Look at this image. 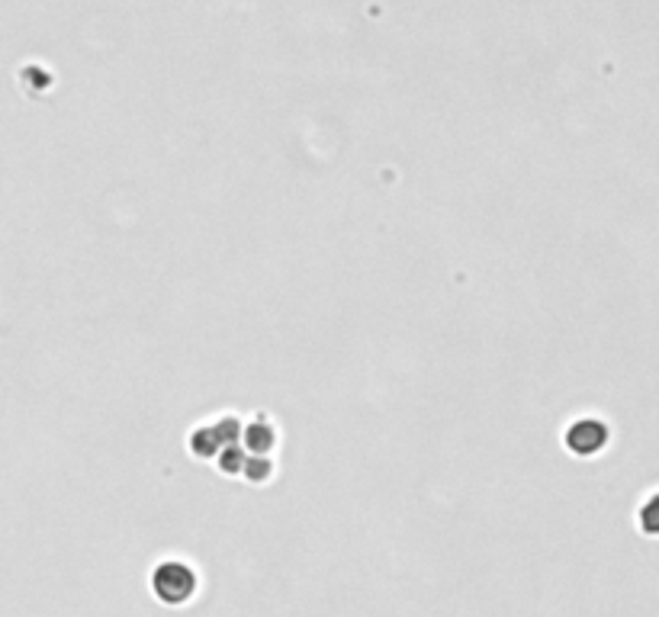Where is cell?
<instances>
[{
    "label": "cell",
    "mask_w": 659,
    "mask_h": 617,
    "mask_svg": "<svg viewBox=\"0 0 659 617\" xmlns=\"http://www.w3.org/2000/svg\"><path fill=\"white\" fill-rule=\"evenodd\" d=\"M608 444V428L598 418H582L566 431V447L579 457H592Z\"/></svg>",
    "instance_id": "cell-2"
},
{
    "label": "cell",
    "mask_w": 659,
    "mask_h": 617,
    "mask_svg": "<svg viewBox=\"0 0 659 617\" xmlns=\"http://www.w3.org/2000/svg\"><path fill=\"white\" fill-rule=\"evenodd\" d=\"M242 463H245V454L238 447H222V454H219V470L222 473H238L242 470Z\"/></svg>",
    "instance_id": "cell-5"
},
{
    "label": "cell",
    "mask_w": 659,
    "mask_h": 617,
    "mask_svg": "<svg viewBox=\"0 0 659 617\" xmlns=\"http://www.w3.org/2000/svg\"><path fill=\"white\" fill-rule=\"evenodd\" d=\"M245 463H248V466H242V473L251 479V483H264V479L274 473V466L267 463L264 457H258V460H245Z\"/></svg>",
    "instance_id": "cell-6"
},
{
    "label": "cell",
    "mask_w": 659,
    "mask_h": 617,
    "mask_svg": "<svg viewBox=\"0 0 659 617\" xmlns=\"http://www.w3.org/2000/svg\"><path fill=\"white\" fill-rule=\"evenodd\" d=\"M219 447H222V441H219V434H216V431H209V428L193 431L190 450H193V454H197V457H213Z\"/></svg>",
    "instance_id": "cell-4"
},
{
    "label": "cell",
    "mask_w": 659,
    "mask_h": 617,
    "mask_svg": "<svg viewBox=\"0 0 659 617\" xmlns=\"http://www.w3.org/2000/svg\"><path fill=\"white\" fill-rule=\"evenodd\" d=\"M197 585H200L197 573L181 560H164L152 573V592L164 605H187L197 595Z\"/></svg>",
    "instance_id": "cell-1"
},
{
    "label": "cell",
    "mask_w": 659,
    "mask_h": 617,
    "mask_svg": "<svg viewBox=\"0 0 659 617\" xmlns=\"http://www.w3.org/2000/svg\"><path fill=\"white\" fill-rule=\"evenodd\" d=\"M245 444H248V450H254V454H267V450H274V444H277V431L267 425L264 418H258L254 425L245 431Z\"/></svg>",
    "instance_id": "cell-3"
}]
</instances>
